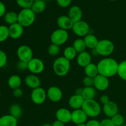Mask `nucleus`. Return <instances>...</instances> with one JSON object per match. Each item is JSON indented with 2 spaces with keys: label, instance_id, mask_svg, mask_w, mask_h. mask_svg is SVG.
<instances>
[{
  "label": "nucleus",
  "instance_id": "f257e3e1",
  "mask_svg": "<svg viewBox=\"0 0 126 126\" xmlns=\"http://www.w3.org/2000/svg\"><path fill=\"white\" fill-rule=\"evenodd\" d=\"M97 65L99 75L108 78L118 74L119 63L113 58L102 59Z\"/></svg>",
  "mask_w": 126,
  "mask_h": 126
},
{
  "label": "nucleus",
  "instance_id": "f03ea898",
  "mask_svg": "<svg viewBox=\"0 0 126 126\" xmlns=\"http://www.w3.org/2000/svg\"><path fill=\"white\" fill-rule=\"evenodd\" d=\"M70 70V61L63 57L55 59L53 63V70L59 76H65Z\"/></svg>",
  "mask_w": 126,
  "mask_h": 126
},
{
  "label": "nucleus",
  "instance_id": "7ed1b4c3",
  "mask_svg": "<svg viewBox=\"0 0 126 126\" xmlns=\"http://www.w3.org/2000/svg\"><path fill=\"white\" fill-rule=\"evenodd\" d=\"M81 109L85 112L87 116L91 118L97 117L100 115L102 111L100 104L94 99L85 100Z\"/></svg>",
  "mask_w": 126,
  "mask_h": 126
},
{
  "label": "nucleus",
  "instance_id": "20e7f679",
  "mask_svg": "<svg viewBox=\"0 0 126 126\" xmlns=\"http://www.w3.org/2000/svg\"><path fill=\"white\" fill-rule=\"evenodd\" d=\"M35 18V13L31 9H23L18 14V23L23 27L32 25Z\"/></svg>",
  "mask_w": 126,
  "mask_h": 126
},
{
  "label": "nucleus",
  "instance_id": "39448f33",
  "mask_svg": "<svg viewBox=\"0 0 126 126\" xmlns=\"http://www.w3.org/2000/svg\"><path fill=\"white\" fill-rule=\"evenodd\" d=\"M95 50L98 55L107 57L111 55L114 50V45L111 41L105 39L98 41Z\"/></svg>",
  "mask_w": 126,
  "mask_h": 126
},
{
  "label": "nucleus",
  "instance_id": "423d86ee",
  "mask_svg": "<svg viewBox=\"0 0 126 126\" xmlns=\"http://www.w3.org/2000/svg\"><path fill=\"white\" fill-rule=\"evenodd\" d=\"M68 38L69 34L68 31L59 28L52 32L50 36V41L52 44H56L60 46L65 44L68 41Z\"/></svg>",
  "mask_w": 126,
  "mask_h": 126
},
{
  "label": "nucleus",
  "instance_id": "0eeeda50",
  "mask_svg": "<svg viewBox=\"0 0 126 126\" xmlns=\"http://www.w3.org/2000/svg\"><path fill=\"white\" fill-rule=\"evenodd\" d=\"M17 55L20 61L28 63L33 58V51L28 46L22 45L17 49Z\"/></svg>",
  "mask_w": 126,
  "mask_h": 126
},
{
  "label": "nucleus",
  "instance_id": "6e6552de",
  "mask_svg": "<svg viewBox=\"0 0 126 126\" xmlns=\"http://www.w3.org/2000/svg\"><path fill=\"white\" fill-rule=\"evenodd\" d=\"M72 30L76 36L79 37H85L89 34L90 27L88 23L83 20L74 23Z\"/></svg>",
  "mask_w": 126,
  "mask_h": 126
},
{
  "label": "nucleus",
  "instance_id": "1a4fd4ad",
  "mask_svg": "<svg viewBox=\"0 0 126 126\" xmlns=\"http://www.w3.org/2000/svg\"><path fill=\"white\" fill-rule=\"evenodd\" d=\"M47 97V92L41 87L33 89L31 94V99L36 105H42L44 103Z\"/></svg>",
  "mask_w": 126,
  "mask_h": 126
},
{
  "label": "nucleus",
  "instance_id": "9d476101",
  "mask_svg": "<svg viewBox=\"0 0 126 126\" xmlns=\"http://www.w3.org/2000/svg\"><path fill=\"white\" fill-rule=\"evenodd\" d=\"M28 70L33 75L41 73L44 70V62L40 59L33 57L28 62Z\"/></svg>",
  "mask_w": 126,
  "mask_h": 126
},
{
  "label": "nucleus",
  "instance_id": "9b49d317",
  "mask_svg": "<svg viewBox=\"0 0 126 126\" xmlns=\"http://www.w3.org/2000/svg\"><path fill=\"white\" fill-rule=\"evenodd\" d=\"M110 81L108 78L98 74L94 78V87L96 90L99 91H104L108 88Z\"/></svg>",
  "mask_w": 126,
  "mask_h": 126
},
{
  "label": "nucleus",
  "instance_id": "f8f14e48",
  "mask_svg": "<svg viewBox=\"0 0 126 126\" xmlns=\"http://www.w3.org/2000/svg\"><path fill=\"white\" fill-rule=\"evenodd\" d=\"M47 97L51 102L56 103L62 100L63 92L57 86H51L47 91Z\"/></svg>",
  "mask_w": 126,
  "mask_h": 126
},
{
  "label": "nucleus",
  "instance_id": "ddd939ff",
  "mask_svg": "<svg viewBox=\"0 0 126 126\" xmlns=\"http://www.w3.org/2000/svg\"><path fill=\"white\" fill-rule=\"evenodd\" d=\"M87 117V114L82 109L75 110L71 112V121L76 125L86 123Z\"/></svg>",
  "mask_w": 126,
  "mask_h": 126
},
{
  "label": "nucleus",
  "instance_id": "4468645a",
  "mask_svg": "<svg viewBox=\"0 0 126 126\" xmlns=\"http://www.w3.org/2000/svg\"><path fill=\"white\" fill-rule=\"evenodd\" d=\"M57 120L62 123H68L71 121V112L68 109L62 108L58 110L55 113Z\"/></svg>",
  "mask_w": 126,
  "mask_h": 126
},
{
  "label": "nucleus",
  "instance_id": "2eb2a0df",
  "mask_svg": "<svg viewBox=\"0 0 126 126\" xmlns=\"http://www.w3.org/2000/svg\"><path fill=\"white\" fill-rule=\"evenodd\" d=\"M103 113L108 118H111L117 114L119 111L118 106L115 102L110 101L107 104L103 105Z\"/></svg>",
  "mask_w": 126,
  "mask_h": 126
},
{
  "label": "nucleus",
  "instance_id": "dca6fc26",
  "mask_svg": "<svg viewBox=\"0 0 126 126\" xmlns=\"http://www.w3.org/2000/svg\"><path fill=\"white\" fill-rule=\"evenodd\" d=\"M24 27H22L18 23H14L9 25V37L13 39H17L22 36L24 32Z\"/></svg>",
  "mask_w": 126,
  "mask_h": 126
},
{
  "label": "nucleus",
  "instance_id": "f3484780",
  "mask_svg": "<svg viewBox=\"0 0 126 126\" xmlns=\"http://www.w3.org/2000/svg\"><path fill=\"white\" fill-rule=\"evenodd\" d=\"M57 23L59 28L66 31L72 30L74 24L73 22L70 19V17L66 16H62L59 17L57 20Z\"/></svg>",
  "mask_w": 126,
  "mask_h": 126
},
{
  "label": "nucleus",
  "instance_id": "a211bd4d",
  "mask_svg": "<svg viewBox=\"0 0 126 126\" xmlns=\"http://www.w3.org/2000/svg\"><path fill=\"white\" fill-rule=\"evenodd\" d=\"M91 60H92L91 55L87 51L79 53L76 57V61H77L78 65L82 68H85L89 64L92 63Z\"/></svg>",
  "mask_w": 126,
  "mask_h": 126
},
{
  "label": "nucleus",
  "instance_id": "6ab92c4d",
  "mask_svg": "<svg viewBox=\"0 0 126 126\" xmlns=\"http://www.w3.org/2000/svg\"><path fill=\"white\" fill-rule=\"evenodd\" d=\"M85 100L82 95L75 94L71 96L68 100V104L72 109L78 110L82 108Z\"/></svg>",
  "mask_w": 126,
  "mask_h": 126
},
{
  "label": "nucleus",
  "instance_id": "aec40b11",
  "mask_svg": "<svg viewBox=\"0 0 126 126\" xmlns=\"http://www.w3.org/2000/svg\"><path fill=\"white\" fill-rule=\"evenodd\" d=\"M68 17L73 22V23L82 20V12L79 7L78 6H72L68 12Z\"/></svg>",
  "mask_w": 126,
  "mask_h": 126
},
{
  "label": "nucleus",
  "instance_id": "412c9836",
  "mask_svg": "<svg viewBox=\"0 0 126 126\" xmlns=\"http://www.w3.org/2000/svg\"><path fill=\"white\" fill-rule=\"evenodd\" d=\"M25 82L29 88L32 89H34L40 87L41 85V81L39 78L36 75L33 74L28 75L25 79Z\"/></svg>",
  "mask_w": 126,
  "mask_h": 126
},
{
  "label": "nucleus",
  "instance_id": "4be33fe9",
  "mask_svg": "<svg viewBox=\"0 0 126 126\" xmlns=\"http://www.w3.org/2000/svg\"><path fill=\"white\" fill-rule=\"evenodd\" d=\"M18 119L10 114H6L0 117V126H17Z\"/></svg>",
  "mask_w": 126,
  "mask_h": 126
},
{
  "label": "nucleus",
  "instance_id": "5701e85b",
  "mask_svg": "<svg viewBox=\"0 0 126 126\" xmlns=\"http://www.w3.org/2000/svg\"><path fill=\"white\" fill-rule=\"evenodd\" d=\"M83 39L87 48L91 49H95L96 46L99 41L97 37L92 34H88L86 36L84 37Z\"/></svg>",
  "mask_w": 126,
  "mask_h": 126
},
{
  "label": "nucleus",
  "instance_id": "b1692460",
  "mask_svg": "<svg viewBox=\"0 0 126 126\" xmlns=\"http://www.w3.org/2000/svg\"><path fill=\"white\" fill-rule=\"evenodd\" d=\"M22 78H20V76L17 75H12L11 76H10L8 79V81H7L9 87L12 90L16 89L17 88H20L21 85H22Z\"/></svg>",
  "mask_w": 126,
  "mask_h": 126
},
{
  "label": "nucleus",
  "instance_id": "393cba45",
  "mask_svg": "<svg viewBox=\"0 0 126 126\" xmlns=\"http://www.w3.org/2000/svg\"><path fill=\"white\" fill-rule=\"evenodd\" d=\"M95 95L96 89L94 87H84L83 88L82 96L85 100L94 99Z\"/></svg>",
  "mask_w": 126,
  "mask_h": 126
},
{
  "label": "nucleus",
  "instance_id": "a878e982",
  "mask_svg": "<svg viewBox=\"0 0 126 126\" xmlns=\"http://www.w3.org/2000/svg\"><path fill=\"white\" fill-rule=\"evenodd\" d=\"M84 72L87 76L94 78L95 76L98 75L97 65L94 63H91L84 68Z\"/></svg>",
  "mask_w": 126,
  "mask_h": 126
},
{
  "label": "nucleus",
  "instance_id": "bb28decb",
  "mask_svg": "<svg viewBox=\"0 0 126 126\" xmlns=\"http://www.w3.org/2000/svg\"><path fill=\"white\" fill-rule=\"evenodd\" d=\"M4 19L7 24L11 25L18 23V14L15 12H9L6 13L4 16Z\"/></svg>",
  "mask_w": 126,
  "mask_h": 126
},
{
  "label": "nucleus",
  "instance_id": "cd10ccee",
  "mask_svg": "<svg viewBox=\"0 0 126 126\" xmlns=\"http://www.w3.org/2000/svg\"><path fill=\"white\" fill-rule=\"evenodd\" d=\"M9 114L17 119L20 118L22 114V109L20 106L18 104H13L11 105L9 109Z\"/></svg>",
  "mask_w": 126,
  "mask_h": 126
},
{
  "label": "nucleus",
  "instance_id": "c85d7f7f",
  "mask_svg": "<svg viewBox=\"0 0 126 126\" xmlns=\"http://www.w3.org/2000/svg\"><path fill=\"white\" fill-rule=\"evenodd\" d=\"M45 9L46 3L43 0L34 1L32 7H31V9L35 14L41 13L45 10Z\"/></svg>",
  "mask_w": 126,
  "mask_h": 126
},
{
  "label": "nucleus",
  "instance_id": "c756f323",
  "mask_svg": "<svg viewBox=\"0 0 126 126\" xmlns=\"http://www.w3.org/2000/svg\"><path fill=\"white\" fill-rule=\"evenodd\" d=\"M77 52L73 46L66 47L63 52V57L69 61L73 60L77 57Z\"/></svg>",
  "mask_w": 126,
  "mask_h": 126
},
{
  "label": "nucleus",
  "instance_id": "7c9ffc66",
  "mask_svg": "<svg viewBox=\"0 0 126 126\" xmlns=\"http://www.w3.org/2000/svg\"><path fill=\"white\" fill-rule=\"evenodd\" d=\"M73 47L75 48L76 51L77 52V53H78V54L82 52L86 51V48H87L83 39H76V40L74 41Z\"/></svg>",
  "mask_w": 126,
  "mask_h": 126
},
{
  "label": "nucleus",
  "instance_id": "2f4dec72",
  "mask_svg": "<svg viewBox=\"0 0 126 126\" xmlns=\"http://www.w3.org/2000/svg\"><path fill=\"white\" fill-rule=\"evenodd\" d=\"M117 75L121 79L126 81V60H124L119 63Z\"/></svg>",
  "mask_w": 126,
  "mask_h": 126
},
{
  "label": "nucleus",
  "instance_id": "473e14b6",
  "mask_svg": "<svg viewBox=\"0 0 126 126\" xmlns=\"http://www.w3.org/2000/svg\"><path fill=\"white\" fill-rule=\"evenodd\" d=\"M9 37V27L6 25H0V43L4 42Z\"/></svg>",
  "mask_w": 126,
  "mask_h": 126
},
{
  "label": "nucleus",
  "instance_id": "72a5a7b5",
  "mask_svg": "<svg viewBox=\"0 0 126 126\" xmlns=\"http://www.w3.org/2000/svg\"><path fill=\"white\" fill-rule=\"evenodd\" d=\"M111 119L115 126H122L124 125V118L123 116L119 113H118L113 117H112Z\"/></svg>",
  "mask_w": 126,
  "mask_h": 126
},
{
  "label": "nucleus",
  "instance_id": "f704fd0d",
  "mask_svg": "<svg viewBox=\"0 0 126 126\" xmlns=\"http://www.w3.org/2000/svg\"><path fill=\"white\" fill-rule=\"evenodd\" d=\"M18 6L23 9H31L34 1L33 0H16Z\"/></svg>",
  "mask_w": 126,
  "mask_h": 126
},
{
  "label": "nucleus",
  "instance_id": "c9c22d12",
  "mask_svg": "<svg viewBox=\"0 0 126 126\" xmlns=\"http://www.w3.org/2000/svg\"><path fill=\"white\" fill-rule=\"evenodd\" d=\"M48 54L50 56H56L60 52V46L54 44H51L47 49Z\"/></svg>",
  "mask_w": 126,
  "mask_h": 126
},
{
  "label": "nucleus",
  "instance_id": "e433bc0d",
  "mask_svg": "<svg viewBox=\"0 0 126 126\" xmlns=\"http://www.w3.org/2000/svg\"><path fill=\"white\" fill-rule=\"evenodd\" d=\"M7 62V56L6 52L2 50H0V68L4 67L6 65Z\"/></svg>",
  "mask_w": 126,
  "mask_h": 126
},
{
  "label": "nucleus",
  "instance_id": "4c0bfd02",
  "mask_svg": "<svg viewBox=\"0 0 126 126\" xmlns=\"http://www.w3.org/2000/svg\"><path fill=\"white\" fill-rule=\"evenodd\" d=\"M94 78L86 76L83 79L82 82L85 87H94Z\"/></svg>",
  "mask_w": 126,
  "mask_h": 126
},
{
  "label": "nucleus",
  "instance_id": "58836bf2",
  "mask_svg": "<svg viewBox=\"0 0 126 126\" xmlns=\"http://www.w3.org/2000/svg\"><path fill=\"white\" fill-rule=\"evenodd\" d=\"M57 4L62 7H67L70 5L71 0H57Z\"/></svg>",
  "mask_w": 126,
  "mask_h": 126
},
{
  "label": "nucleus",
  "instance_id": "ea45409f",
  "mask_svg": "<svg viewBox=\"0 0 126 126\" xmlns=\"http://www.w3.org/2000/svg\"><path fill=\"white\" fill-rule=\"evenodd\" d=\"M17 67L20 70H28V63L25 62L19 61L17 64Z\"/></svg>",
  "mask_w": 126,
  "mask_h": 126
},
{
  "label": "nucleus",
  "instance_id": "a19ab883",
  "mask_svg": "<svg viewBox=\"0 0 126 126\" xmlns=\"http://www.w3.org/2000/svg\"><path fill=\"white\" fill-rule=\"evenodd\" d=\"M100 126H115L111 119H104L100 122Z\"/></svg>",
  "mask_w": 126,
  "mask_h": 126
},
{
  "label": "nucleus",
  "instance_id": "79ce46f5",
  "mask_svg": "<svg viewBox=\"0 0 126 126\" xmlns=\"http://www.w3.org/2000/svg\"><path fill=\"white\" fill-rule=\"evenodd\" d=\"M23 92L22 89L17 88L16 89L13 90V95L16 98H20L23 96Z\"/></svg>",
  "mask_w": 126,
  "mask_h": 126
},
{
  "label": "nucleus",
  "instance_id": "37998d69",
  "mask_svg": "<svg viewBox=\"0 0 126 126\" xmlns=\"http://www.w3.org/2000/svg\"><path fill=\"white\" fill-rule=\"evenodd\" d=\"M86 126H100V122L96 119H92L86 123Z\"/></svg>",
  "mask_w": 126,
  "mask_h": 126
},
{
  "label": "nucleus",
  "instance_id": "c03bdc74",
  "mask_svg": "<svg viewBox=\"0 0 126 126\" xmlns=\"http://www.w3.org/2000/svg\"><path fill=\"white\" fill-rule=\"evenodd\" d=\"M6 6L4 4L3 2L0 1V18L4 16V15L6 14Z\"/></svg>",
  "mask_w": 126,
  "mask_h": 126
},
{
  "label": "nucleus",
  "instance_id": "a18cd8bd",
  "mask_svg": "<svg viewBox=\"0 0 126 126\" xmlns=\"http://www.w3.org/2000/svg\"><path fill=\"white\" fill-rule=\"evenodd\" d=\"M100 100V102L103 105L107 104V103H108L110 101V100L109 97L108 95H103L102 96H101Z\"/></svg>",
  "mask_w": 126,
  "mask_h": 126
},
{
  "label": "nucleus",
  "instance_id": "49530a36",
  "mask_svg": "<svg viewBox=\"0 0 126 126\" xmlns=\"http://www.w3.org/2000/svg\"><path fill=\"white\" fill-rule=\"evenodd\" d=\"M52 126H65V124L62 123L61 121L56 120L53 123V124H52Z\"/></svg>",
  "mask_w": 126,
  "mask_h": 126
},
{
  "label": "nucleus",
  "instance_id": "de8ad7c7",
  "mask_svg": "<svg viewBox=\"0 0 126 126\" xmlns=\"http://www.w3.org/2000/svg\"><path fill=\"white\" fill-rule=\"evenodd\" d=\"M82 90H83V88H78V89H76L75 94L78 95H82Z\"/></svg>",
  "mask_w": 126,
  "mask_h": 126
},
{
  "label": "nucleus",
  "instance_id": "09e8293b",
  "mask_svg": "<svg viewBox=\"0 0 126 126\" xmlns=\"http://www.w3.org/2000/svg\"><path fill=\"white\" fill-rule=\"evenodd\" d=\"M76 126H86V123H83V124H77Z\"/></svg>",
  "mask_w": 126,
  "mask_h": 126
},
{
  "label": "nucleus",
  "instance_id": "8fccbe9b",
  "mask_svg": "<svg viewBox=\"0 0 126 126\" xmlns=\"http://www.w3.org/2000/svg\"><path fill=\"white\" fill-rule=\"evenodd\" d=\"M43 126H52L51 124H44Z\"/></svg>",
  "mask_w": 126,
  "mask_h": 126
},
{
  "label": "nucleus",
  "instance_id": "3c124183",
  "mask_svg": "<svg viewBox=\"0 0 126 126\" xmlns=\"http://www.w3.org/2000/svg\"><path fill=\"white\" fill-rule=\"evenodd\" d=\"M34 1H41V0H33Z\"/></svg>",
  "mask_w": 126,
  "mask_h": 126
},
{
  "label": "nucleus",
  "instance_id": "603ef678",
  "mask_svg": "<svg viewBox=\"0 0 126 126\" xmlns=\"http://www.w3.org/2000/svg\"><path fill=\"white\" fill-rule=\"evenodd\" d=\"M110 1H116V0H110Z\"/></svg>",
  "mask_w": 126,
  "mask_h": 126
},
{
  "label": "nucleus",
  "instance_id": "864d4df0",
  "mask_svg": "<svg viewBox=\"0 0 126 126\" xmlns=\"http://www.w3.org/2000/svg\"><path fill=\"white\" fill-rule=\"evenodd\" d=\"M0 97H1V90H0Z\"/></svg>",
  "mask_w": 126,
  "mask_h": 126
},
{
  "label": "nucleus",
  "instance_id": "5fc2aeb1",
  "mask_svg": "<svg viewBox=\"0 0 126 126\" xmlns=\"http://www.w3.org/2000/svg\"><path fill=\"white\" fill-rule=\"evenodd\" d=\"M122 126H126V125H123Z\"/></svg>",
  "mask_w": 126,
  "mask_h": 126
},
{
  "label": "nucleus",
  "instance_id": "6e6d98bb",
  "mask_svg": "<svg viewBox=\"0 0 126 126\" xmlns=\"http://www.w3.org/2000/svg\"><path fill=\"white\" fill-rule=\"evenodd\" d=\"M47 1H52V0H47Z\"/></svg>",
  "mask_w": 126,
  "mask_h": 126
},
{
  "label": "nucleus",
  "instance_id": "4d7b16f0",
  "mask_svg": "<svg viewBox=\"0 0 126 126\" xmlns=\"http://www.w3.org/2000/svg\"></svg>",
  "mask_w": 126,
  "mask_h": 126
}]
</instances>
